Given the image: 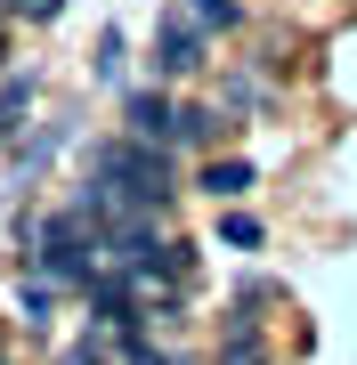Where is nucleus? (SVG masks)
I'll return each instance as SVG.
<instances>
[{
  "instance_id": "3",
  "label": "nucleus",
  "mask_w": 357,
  "mask_h": 365,
  "mask_svg": "<svg viewBox=\"0 0 357 365\" xmlns=\"http://www.w3.org/2000/svg\"><path fill=\"white\" fill-rule=\"evenodd\" d=\"M122 122H130V138H146V146H162V155H171L179 146V106H171V90H130L122 98Z\"/></svg>"
},
{
  "instance_id": "10",
  "label": "nucleus",
  "mask_w": 357,
  "mask_h": 365,
  "mask_svg": "<svg viewBox=\"0 0 357 365\" xmlns=\"http://www.w3.org/2000/svg\"><path fill=\"white\" fill-rule=\"evenodd\" d=\"M9 9H16V16H25V25H49V16H57V9H66V0H9Z\"/></svg>"
},
{
  "instance_id": "7",
  "label": "nucleus",
  "mask_w": 357,
  "mask_h": 365,
  "mask_svg": "<svg viewBox=\"0 0 357 365\" xmlns=\"http://www.w3.org/2000/svg\"><path fill=\"white\" fill-rule=\"evenodd\" d=\"M187 16H195L203 33H236L244 25V0H187Z\"/></svg>"
},
{
  "instance_id": "2",
  "label": "nucleus",
  "mask_w": 357,
  "mask_h": 365,
  "mask_svg": "<svg viewBox=\"0 0 357 365\" xmlns=\"http://www.w3.org/2000/svg\"><path fill=\"white\" fill-rule=\"evenodd\" d=\"M203 66H212V33H203L187 9H171L162 33H155V81H187V73H203Z\"/></svg>"
},
{
  "instance_id": "9",
  "label": "nucleus",
  "mask_w": 357,
  "mask_h": 365,
  "mask_svg": "<svg viewBox=\"0 0 357 365\" xmlns=\"http://www.w3.org/2000/svg\"><path fill=\"white\" fill-rule=\"evenodd\" d=\"M219 244L252 252V244H260V220H244V211H227V220H219Z\"/></svg>"
},
{
  "instance_id": "1",
  "label": "nucleus",
  "mask_w": 357,
  "mask_h": 365,
  "mask_svg": "<svg viewBox=\"0 0 357 365\" xmlns=\"http://www.w3.org/2000/svg\"><path fill=\"white\" fill-rule=\"evenodd\" d=\"M90 179H114L122 195H130L138 211H162L179 195V170H171V155H162V146H146V138H98L90 146Z\"/></svg>"
},
{
  "instance_id": "5",
  "label": "nucleus",
  "mask_w": 357,
  "mask_h": 365,
  "mask_svg": "<svg viewBox=\"0 0 357 365\" xmlns=\"http://www.w3.org/2000/svg\"><path fill=\"white\" fill-rule=\"evenodd\" d=\"M25 114H33V73H0V146H16Z\"/></svg>"
},
{
  "instance_id": "4",
  "label": "nucleus",
  "mask_w": 357,
  "mask_h": 365,
  "mask_svg": "<svg viewBox=\"0 0 357 365\" xmlns=\"http://www.w3.org/2000/svg\"><path fill=\"white\" fill-rule=\"evenodd\" d=\"M219 365H268V341H260V325H252V309H227V325H219Z\"/></svg>"
},
{
  "instance_id": "8",
  "label": "nucleus",
  "mask_w": 357,
  "mask_h": 365,
  "mask_svg": "<svg viewBox=\"0 0 357 365\" xmlns=\"http://www.w3.org/2000/svg\"><path fill=\"white\" fill-rule=\"evenodd\" d=\"M57 365H114V333H106V325H98V333H81Z\"/></svg>"
},
{
  "instance_id": "6",
  "label": "nucleus",
  "mask_w": 357,
  "mask_h": 365,
  "mask_svg": "<svg viewBox=\"0 0 357 365\" xmlns=\"http://www.w3.org/2000/svg\"><path fill=\"white\" fill-rule=\"evenodd\" d=\"M203 195H212V203H236V195H252V163L244 155H212V163H203Z\"/></svg>"
},
{
  "instance_id": "11",
  "label": "nucleus",
  "mask_w": 357,
  "mask_h": 365,
  "mask_svg": "<svg viewBox=\"0 0 357 365\" xmlns=\"http://www.w3.org/2000/svg\"><path fill=\"white\" fill-rule=\"evenodd\" d=\"M0 73H9V25H0Z\"/></svg>"
}]
</instances>
